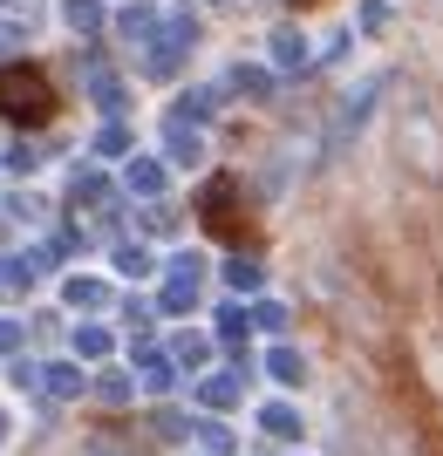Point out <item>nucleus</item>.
Masks as SVG:
<instances>
[{"mask_svg": "<svg viewBox=\"0 0 443 456\" xmlns=\"http://www.w3.org/2000/svg\"><path fill=\"white\" fill-rule=\"evenodd\" d=\"M130 368H136V388H144V395H171V381H177L171 347H136Z\"/></svg>", "mask_w": 443, "mask_h": 456, "instance_id": "obj_4", "label": "nucleus"}, {"mask_svg": "<svg viewBox=\"0 0 443 456\" xmlns=\"http://www.w3.org/2000/svg\"><path fill=\"white\" fill-rule=\"evenodd\" d=\"M259 429H267V436H300V416H293L287 402H267V409H259Z\"/></svg>", "mask_w": 443, "mask_h": 456, "instance_id": "obj_12", "label": "nucleus"}, {"mask_svg": "<svg viewBox=\"0 0 443 456\" xmlns=\"http://www.w3.org/2000/svg\"><path fill=\"white\" fill-rule=\"evenodd\" d=\"M69 28H76V35H96V28H103V7H96V0H69Z\"/></svg>", "mask_w": 443, "mask_h": 456, "instance_id": "obj_16", "label": "nucleus"}, {"mask_svg": "<svg viewBox=\"0 0 443 456\" xmlns=\"http://www.w3.org/2000/svg\"><path fill=\"white\" fill-rule=\"evenodd\" d=\"M130 191L157 198V191H164V164H151V157H136V164H130Z\"/></svg>", "mask_w": 443, "mask_h": 456, "instance_id": "obj_15", "label": "nucleus"}, {"mask_svg": "<svg viewBox=\"0 0 443 456\" xmlns=\"http://www.w3.org/2000/svg\"><path fill=\"white\" fill-rule=\"evenodd\" d=\"M89 456H123V450H116V443H89Z\"/></svg>", "mask_w": 443, "mask_h": 456, "instance_id": "obj_28", "label": "nucleus"}, {"mask_svg": "<svg viewBox=\"0 0 443 456\" xmlns=\"http://www.w3.org/2000/svg\"><path fill=\"white\" fill-rule=\"evenodd\" d=\"M69 347H76V362H110V327H76V334H69Z\"/></svg>", "mask_w": 443, "mask_h": 456, "instance_id": "obj_8", "label": "nucleus"}, {"mask_svg": "<svg viewBox=\"0 0 443 456\" xmlns=\"http://www.w3.org/2000/svg\"><path fill=\"white\" fill-rule=\"evenodd\" d=\"M198 266H205V259H198V252H177L171 259V280H164V314H185V306H198Z\"/></svg>", "mask_w": 443, "mask_h": 456, "instance_id": "obj_3", "label": "nucleus"}, {"mask_svg": "<svg viewBox=\"0 0 443 456\" xmlns=\"http://www.w3.org/2000/svg\"><path fill=\"white\" fill-rule=\"evenodd\" d=\"M0 7H7V0H0Z\"/></svg>", "mask_w": 443, "mask_h": 456, "instance_id": "obj_30", "label": "nucleus"}, {"mask_svg": "<svg viewBox=\"0 0 443 456\" xmlns=\"http://www.w3.org/2000/svg\"><path fill=\"white\" fill-rule=\"evenodd\" d=\"M157 28H164V20H157V7H151V0H136V7H123V14H116V35H123V41H136V48H144V41H151Z\"/></svg>", "mask_w": 443, "mask_h": 456, "instance_id": "obj_6", "label": "nucleus"}, {"mask_svg": "<svg viewBox=\"0 0 443 456\" xmlns=\"http://www.w3.org/2000/svg\"><path fill=\"white\" fill-rule=\"evenodd\" d=\"M62 300L76 306V314H96V306H110V286H103V280H82V273H76V280L62 286Z\"/></svg>", "mask_w": 443, "mask_h": 456, "instance_id": "obj_7", "label": "nucleus"}, {"mask_svg": "<svg viewBox=\"0 0 443 456\" xmlns=\"http://www.w3.org/2000/svg\"><path fill=\"white\" fill-rule=\"evenodd\" d=\"M116 273H123V280H151L157 259H151L144 246H116Z\"/></svg>", "mask_w": 443, "mask_h": 456, "instance_id": "obj_13", "label": "nucleus"}, {"mask_svg": "<svg viewBox=\"0 0 443 456\" xmlns=\"http://www.w3.org/2000/svg\"><path fill=\"white\" fill-rule=\"evenodd\" d=\"M21 341H28V334H21V321H0V354H21Z\"/></svg>", "mask_w": 443, "mask_h": 456, "instance_id": "obj_24", "label": "nucleus"}, {"mask_svg": "<svg viewBox=\"0 0 443 456\" xmlns=\"http://www.w3.org/2000/svg\"><path fill=\"white\" fill-rule=\"evenodd\" d=\"M35 164H41L35 143H14V151H7V171H35Z\"/></svg>", "mask_w": 443, "mask_h": 456, "instance_id": "obj_22", "label": "nucleus"}, {"mask_svg": "<svg viewBox=\"0 0 443 456\" xmlns=\"http://www.w3.org/2000/svg\"><path fill=\"white\" fill-rule=\"evenodd\" d=\"M82 76H89V89H96V102H103V110H116V102H123V89H116V76L103 69V61H89Z\"/></svg>", "mask_w": 443, "mask_h": 456, "instance_id": "obj_14", "label": "nucleus"}, {"mask_svg": "<svg viewBox=\"0 0 443 456\" xmlns=\"http://www.w3.org/2000/svg\"><path fill=\"white\" fill-rule=\"evenodd\" d=\"M96 395H103V402H130V381H123V375H103Z\"/></svg>", "mask_w": 443, "mask_h": 456, "instance_id": "obj_23", "label": "nucleus"}, {"mask_svg": "<svg viewBox=\"0 0 443 456\" xmlns=\"http://www.w3.org/2000/svg\"><path fill=\"white\" fill-rule=\"evenodd\" d=\"M164 143H171V157H177V164H192V157H198V136L185 130V123H171V136H164Z\"/></svg>", "mask_w": 443, "mask_h": 456, "instance_id": "obj_19", "label": "nucleus"}, {"mask_svg": "<svg viewBox=\"0 0 443 456\" xmlns=\"http://www.w3.org/2000/svg\"><path fill=\"white\" fill-rule=\"evenodd\" d=\"M0 116H7V123H28V130H41V123L55 116V89H48V76H41V69H21V61H7V69H0Z\"/></svg>", "mask_w": 443, "mask_h": 456, "instance_id": "obj_2", "label": "nucleus"}, {"mask_svg": "<svg viewBox=\"0 0 443 456\" xmlns=\"http://www.w3.org/2000/svg\"><path fill=\"white\" fill-rule=\"evenodd\" d=\"M7 375H14V388H28V395H35V388H41V362H14V368H7Z\"/></svg>", "mask_w": 443, "mask_h": 456, "instance_id": "obj_21", "label": "nucleus"}, {"mask_svg": "<svg viewBox=\"0 0 443 456\" xmlns=\"http://www.w3.org/2000/svg\"><path fill=\"white\" fill-rule=\"evenodd\" d=\"M198 443H205L212 456H232V429L226 422H198Z\"/></svg>", "mask_w": 443, "mask_h": 456, "instance_id": "obj_17", "label": "nucleus"}, {"mask_svg": "<svg viewBox=\"0 0 443 456\" xmlns=\"http://www.w3.org/2000/svg\"><path fill=\"white\" fill-rule=\"evenodd\" d=\"M226 280L239 286V293H246V286H259V266H252V259H232V266H226Z\"/></svg>", "mask_w": 443, "mask_h": 456, "instance_id": "obj_20", "label": "nucleus"}, {"mask_svg": "<svg viewBox=\"0 0 443 456\" xmlns=\"http://www.w3.org/2000/svg\"><path fill=\"white\" fill-rule=\"evenodd\" d=\"M218 334H226V341H239V334H246V314H239V306H232V314H218Z\"/></svg>", "mask_w": 443, "mask_h": 456, "instance_id": "obj_25", "label": "nucleus"}, {"mask_svg": "<svg viewBox=\"0 0 443 456\" xmlns=\"http://www.w3.org/2000/svg\"><path fill=\"white\" fill-rule=\"evenodd\" d=\"M396 143H403V157L423 177H443V110L423 89L403 95V110H396Z\"/></svg>", "mask_w": 443, "mask_h": 456, "instance_id": "obj_1", "label": "nucleus"}, {"mask_svg": "<svg viewBox=\"0 0 443 456\" xmlns=\"http://www.w3.org/2000/svg\"><path fill=\"white\" fill-rule=\"evenodd\" d=\"M300 48H308V41L293 35V28H280V35H273V55H280V69H293V61H300Z\"/></svg>", "mask_w": 443, "mask_h": 456, "instance_id": "obj_18", "label": "nucleus"}, {"mask_svg": "<svg viewBox=\"0 0 443 456\" xmlns=\"http://www.w3.org/2000/svg\"><path fill=\"white\" fill-rule=\"evenodd\" d=\"M267 375L280 381V388H293V381H308V362H300L293 347H273V354H267Z\"/></svg>", "mask_w": 443, "mask_h": 456, "instance_id": "obj_10", "label": "nucleus"}, {"mask_svg": "<svg viewBox=\"0 0 443 456\" xmlns=\"http://www.w3.org/2000/svg\"><path fill=\"white\" fill-rule=\"evenodd\" d=\"M0 286H7V280H0Z\"/></svg>", "mask_w": 443, "mask_h": 456, "instance_id": "obj_31", "label": "nucleus"}, {"mask_svg": "<svg viewBox=\"0 0 443 456\" xmlns=\"http://www.w3.org/2000/svg\"><path fill=\"white\" fill-rule=\"evenodd\" d=\"M252 321L267 327V334H280V327H287V314H280V306H273V300H267V306H259V314H252Z\"/></svg>", "mask_w": 443, "mask_h": 456, "instance_id": "obj_27", "label": "nucleus"}, {"mask_svg": "<svg viewBox=\"0 0 443 456\" xmlns=\"http://www.w3.org/2000/svg\"><path fill=\"white\" fill-rule=\"evenodd\" d=\"M41 395H48V402H82V395H89L82 362H41Z\"/></svg>", "mask_w": 443, "mask_h": 456, "instance_id": "obj_5", "label": "nucleus"}, {"mask_svg": "<svg viewBox=\"0 0 443 456\" xmlns=\"http://www.w3.org/2000/svg\"><path fill=\"white\" fill-rule=\"evenodd\" d=\"M171 362H177V368H192V375H198V368L212 362V341H205V334H177V341H171Z\"/></svg>", "mask_w": 443, "mask_h": 456, "instance_id": "obj_9", "label": "nucleus"}, {"mask_svg": "<svg viewBox=\"0 0 443 456\" xmlns=\"http://www.w3.org/2000/svg\"><path fill=\"white\" fill-rule=\"evenodd\" d=\"M0 436H7V409H0Z\"/></svg>", "mask_w": 443, "mask_h": 456, "instance_id": "obj_29", "label": "nucleus"}, {"mask_svg": "<svg viewBox=\"0 0 443 456\" xmlns=\"http://www.w3.org/2000/svg\"><path fill=\"white\" fill-rule=\"evenodd\" d=\"M232 89H252V95H259V89H267V76H259V69H232Z\"/></svg>", "mask_w": 443, "mask_h": 456, "instance_id": "obj_26", "label": "nucleus"}, {"mask_svg": "<svg viewBox=\"0 0 443 456\" xmlns=\"http://www.w3.org/2000/svg\"><path fill=\"white\" fill-rule=\"evenodd\" d=\"M198 402H205V409H232V402H239V375H205L198 381Z\"/></svg>", "mask_w": 443, "mask_h": 456, "instance_id": "obj_11", "label": "nucleus"}]
</instances>
